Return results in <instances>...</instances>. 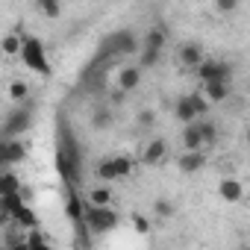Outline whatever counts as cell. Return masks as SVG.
<instances>
[{"label": "cell", "mask_w": 250, "mask_h": 250, "mask_svg": "<svg viewBox=\"0 0 250 250\" xmlns=\"http://www.w3.org/2000/svg\"><path fill=\"white\" fill-rule=\"evenodd\" d=\"M188 100H191V109H194L197 118H203V115L209 112V100H206L203 94H188Z\"/></svg>", "instance_id": "4dcf8cb0"}, {"label": "cell", "mask_w": 250, "mask_h": 250, "mask_svg": "<svg viewBox=\"0 0 250 250\" xmlns=\"http://www.w3.org/2000/svg\"><path fill=\"white\" fill-rule=\"evenodd\" d=\"M177 165H180L183 174H197V171H203V168H206V153H203V147H200V150H186V153L177 159Z\"/></svg>", "instance_id": "9c48e42d"}, {"label": "cell", "mask_w": 250, "mask_h": 250, "mask_svg": "<svg viewBox=\"0 0 250 250\" xmlns=\"http://www.w3.org/2000/svg\"><path fill=\"white\" fill-rule=\"evenodd\" d=\"M194 71H197L200 83H215V80L232 83V65L224 62V59H206V56H203V62H200Z\"/></svg>", "instance_id": "3957f363"}, {"label": "cell", "mask_w": 250, "mask_h": 250, "mask_svg": "<svg viewBox=\"0 0 250 250\" xmlns=\"http://www.w3.org/2000/svg\"><path fill=\"white\" fill-rule=\"evenodd\" d=\"M27 159V145L18 139H6V165H18Z\"/></svg>", "instance_id": "ac0fdd59"}, {"label": "cell", "mask_w": 250, "mask_h": 250, "mask_svg": "<svg viewBox=\"0 0 250 250\" xmlns=\"http://www.w3.org/2000/svg\"><path fill=\"white\" fill-rule=\"evenodd\" d=\"M177 62H180L183 68L194 71V68L203 62V47H200V44H194V42H186V44L177 50Z\"/></svg>", "instance_id": "8992f818"}, {"label": "cell", "mask_w": 250, "mask_h": 250, "mask_svg": "<svg viewBox=\"0 0 250 250\" xmlns=\"http://www.w3.org/2000/svg\"><path fill=\"white\" fill-rule=\"evenodd\" d=\"M112 124H115V115H112L106 106L94 109V115H91V127H94V130H109Z\"/></svg>", "instance_id": "7402d4cb"}, {"label": "cell", "mask_w": 250, "mask_h": 250, "mask_svg": "<svg viewBox=\"0 0 250 250\" xmlns=\"http://www.w3.org/2000/svg\"><path fill=\"white\" fill-rule=\"evenodd\" d=\"M24 247L44 250V247H50V238L42 232V227H30V229H24Z\"/></svg>", "instance_id": "e0dca14e"}, {"label": "cell", "mask_w": 250, "mask_h": 250, "mask_svg": "<svg viewBox=\"0 0 250 250\" xmlns=\"http://www.w3.org/2000/svg\"><path fill=\"white\" fill-rule=\"evenodd\" d=\"M215 9H218L221 15H232V12L238 9V0H215Z\"/></svg>", "instance_id": "d6a6232c"}, {"label": "cell", "mask_w": 250, "mask_h": 250, "mask_svg": "<svg viewBox=\"0 0 250 250\" xmlns=\"http://www.w3.org/2000/svg\"><path fill=\"white\" fill-rule=\"evenodd\" d=\"M6 94H9V100L18 106V103H27V97H30V83H24V80H12L9 83V88H6Z\"/></svg>", "instance_id": "d6986e66"}, {"label": "cell", "mask_w": 250, "mask_h": 250, "mask_svg": "<svg viewBox=\"0 0 250 250\" xmlns=\"http://www.w3.org/2000/svg\"><path fill=\"white\" fill-rule=\"evenodd\" d=\"M18 59H24V65H27L33 74H39V77H50V74H53V68H50V62H47V50H44L42 39H36V36H24V44H21Z\"/></svg>", "instance_id": "6da1fadb"}, {"label": "cell", "mask_w": 250, "mask_h": 250, "mask_svg": "<svg viewBox=\"0 0 250 250\" xmlns=\"http://www.w3.org/2000/svg\"><path fill=\"white\" fill-rule=\"evenodd\" d=\"M36 6H39L42 15H47V18H59V15H62V0H36Z\"/></svg>", "instance_id": "484cf974"}, {"label": "cell", "mask_w": 250, "mask_h": 250, "mask_svg": "<svg viewBox=\"0 0 250 250\" xmlns=\"http://www.w3.org/2000/svg\"><path fill=\"white\" fill-rule=\"evenodd\" d=\"M83 224H85L91 232L103 235V232H112V229L121 224V218H118V212H115L112 206H91V203H85V209H83Z\"/></svg>", "instance_id": "7a4b0ae2"}, {"label": "cell", "mask_w": 250, "mask_h": 250, "mask_svg": "<svg viewBox=\"0 0 250 250\" xmlns=\"http://www.w3.org/2000/svg\"><path fill=\"white\" fill-rule=\"evenodd\" d=\"M159 56H162V50H156V47H145V50H142V62H139V65H142V68H153V65L159 62Z\"/></svg>", "instance_id": "f546056e"}, {"label": "cell", "mask_w": 250, "mask_h": 250, "mask_svg": "<svg viewBox=\"0 0 250 250\" xmlns=\"http://www.w3.org/2000/svg\"><path fill=\"white\" fill-rule=\"evenodd\" d=\"M136 121H139L142 130H153V127H156V109H139Z\"/></svg>", "instance_id": "83f0119b"}, {"label": "cell", "mask_w": 250, "mask_h": 250, "mask_svg": "<svg viewBox=\"0 0 250 250\" xmlns=\"http://www.w3.org/2000/svg\"><path fill=\"white\" fill-rule=\"evenodd\" d=\"M12 224V215L6 212V209H0V229H3V227H9Z\"/></svg>", "instance_id": "836d02e7"}, {"label": "cell", "mask_w": 250, "mask_h": 250, "mask_svg": "<svg viewBox=\"0 0 250 250\" xmlns=\"http://www.w3.org/2000/svg\"><path fill=\"white\" fill-rule=\"evenodd\" d=\"M12 224H18L21 229H30V227H39V218H36V212L30 209V203H21V206L12 212Z\"/></svg>", "instance_id": "9a60e30c"}, {"label": "cell", "mask_w": 250, "mask_h": 250, "mask_svg": "<svg viewBox=\"0 0 250 250\" xmlns=\"http://www.w3.org/2000/svg\"><path fill=\"white\" fill-rule=\"evenodd\" d=\"M118 85H121V91H136V88L142 85V65H127V68H121Z\"/></svg>", "instance_id": "30bf717a"}, {"label": "cell", "mask_w": 250, "mask_h": 250, "mask_svg": "<svg viewBox=\"0 0 250 250\" xmlns=\"http://www.w3.org/2000/svg\"><path fill=\"white\" fill-rule=\"evenodd\" d=\"M130 221H133V227H136V232H139V235H147V232H150V221H147L145 215H139V212H136Z\"/></svg>", "instance_id": "1f68e13d"}, {"label": "cell", "mask_w": 250, "mask_h": 250, "mask_svg": "<svg viewBox=\"0 0 250 250\" xmlns=\"http://www.w3.org/2000/svg\"><path fill=\"white\" fill-rule=\"evenodd\" d=\"M174 118H177L180 124L197 121V115H194V109H191V100H188V97H180V100L174 103Z\"/></svg>", "instance_id": "44dd1931"}, {"label": "cell", "mask_w": 250, "mask_h": 250, "mask_svg": "<svg viewBox=\"0 0 250 250\" xmlns=\"http://www.w3.org/2000/svg\"><path fill=\"white\" fill-rule=\"evenodd\" d=\"M30 124H33V112L27 106L18 103V109H12L3 121V127H0V136H6V139H15L18 133H27L30 130Z\"/></svg>", "instance_id": "277c9868"}, {"label": "cell", "mask_w": 250, "mask_h": 250, "mask_svg": "<svg viewBox=\"0 0 250 250\" xmlns=\"http://www.w3.org/2000/svg\"><path fill=\"white\" fill-rule=\"evenodd\" d=\"M218 194H221L224 203H241L244 186H241V180H235V177H224V180L218 183Z\"/></svg>", "instance_id": "ba28073f"}, {"label": "cell", "mask_w": 250, "mask_h": 250, "mask_svg": "<svg viewBox=\"0 0 250 250\" xmlns=\"http://www.w3.org/2000/svg\"><path fill=\"white\" fill-rule=\"evenodd\" d=\"M6 191H21V180L12 171H0V194H6Z\"/></svg>", "instance_id": "cb8c5ba5"}, {"label": "cell", "mask_w": 250, "mask_h": 250, "mask_svg": "<svg viewBox=\"0 0 250 250\" xmlns=\"http://www.w3.org/2000/svg\"><path fill=\"white\" fill-rule=\"evenodd\" d=\"M183 147H186V150H200V147H203V139H200V130H197V121L183 124Z\"/></svg>", "instance_id": "5bb4252c"}, {"label": "cell", "mask_w": 250, "mask_h": 250, "mask_svg": "<svg viewBox=\"0 0 250 250\" xmlns=\"http://www.w3.org/2000/svg\"><path fill=\"white\" fill-rule=\"evenodd\" d=\"M0 165H6V136H0Z\"/></svg>", "instance_id": "e575fe53"}, {"label": "cell", "mask_w": 250, "mask_h": 250, "mask_svg": "<svg viewBox=\"0 0 250 250\" xmlns=\"http://www.w3.org/2000/svg\"><path fill=\"white\" fill-rule=\"evenodd\" d=\"M232 94V83H224V80H215V83H203V97L212 103H227Z\"/></svg>", "instance_id": "52a82bcc"}, {"label": "cell", "mask_w": 250, "mask_h": 250, "mask_svg": "<svg viewBox=\"0 0 250 250\" xmlns=\"http://www.w3.org/2000/svg\"><path fill=\"white\" fill-rule=\"evenodd\" d=\"M112 162H115V171H118V180H127V177L133 174V168H136V162H133L130 156H112Z\"/></svg>", "instance_id": "d4e9b609"}, {"label": "cell", "mask_w": 250, "mask_h": 250, "mask_svg": "<svg viewBox=\"0 0 250 250\" xmlns=\"http://www.w3.org/2000/svg\"><path fill=\"white\" fill-rule=\"evenodd\" d=\"M21 44H24V36L21 33H6L3 39H0V53L9 56V59H15L21 53Z\"/></svg>", "instance_id": "2e32d148"}, {"label": "cell", "mask_w": 250, "mask_h": 250, "mask_svg": "<svg viewBox=\"0 0 250 250\" xmlns=\"http://www.w3.org/2000/svg\"><path fill=\"white\" fill-rule=\"evenodd\" d=\"M112 200H115V194H112V188L106 183L85 191V203H91V206H112Z\"/></svg>", "instance_id": "7c38bea8"}, {"label": "cell", "mask_w": 250, "mask_h": 250, "mask_svg": "<svg viewBox=\"0 0 250 250\" xmlns=\"http://www.w3.org/2000/svg\"><path fill=\"white\" fill-rule=\"evenodd\" d=\"M94 177H97L100 183H112V180H118V171H115L112 156H106V159H100V162L94 165Z\"/></svg>", "instance_id": "ffe728a7"}, {"label": "cell", "mask_w": 250, "mask_h": 250, "mask_svg": "<svg viewBox=\"0 0 250 250\" xmlns=\"http://www.w3.org/2000/svg\"><path fill=\"white\" fill-rule=\"evenodd\" d=\"M83 209H85V200L74 191V186H68V197H65V212L74 224H83Z\"/></svg>", "instance_id": "8fae6325"}, {"label": "cell", "mask_w": 250, "mask_h": 250, "mask_svg": "<svg viewBox=\"0 0 250 250\" xmlns=\"http://www.w3.org/2000/svg\"><path fill=\"white\" fill-rule=\"evenodd\" d=\"M139 159H142V165H150V168H153V165H162V162L168 159V142H165V139H150V142L142 147V156H139Z\"/></svg>", "instance_id": "5b68a950"}, {"label": "cell", "mask_w": 250, "mask_h": 250, "mask_svg": "<svg viewBox=\"0 0 250 250\" xmlns=\"http://www.w3.org/2000/svg\"><path fill=\"white\" fill-rule=\"evenodd\" d=\"M109 47H112L115 53H133V50H136L139 44H136L133 33H127V30H121V33L109 36Z\"/></svg>", "instance_id": "4fadbf2b"}, {"label": "cell", "mask_w": 250, "mask_h": 250, "mask_svg": "<svg viewBox=\"0 0 250 250\" xmlns=\"http://www.w3.org/2000/svg\"><path fill=\"white\" fill-rule=\"evenodd\" d=\"M197 130H200V139H203V147L206 145H212L215 139H218V127L212 121H197Z\"/></svg>", "instance_id": "4316f807"}, {"label": "cell", "mask_w": 250, "mask_h": 250, "mask_svg": "<svg viewBox=\"0 0 250 250\" xmlns=\"http://www.w3.org/2000/svg\"><path fill=\"white\" fill-rule=\"evenodd\" d=\"M165 39H168L165 27H150L147 36H145V47H156V50H162V47H165Z\"/></svg>", "instance_id": "603a6c76"}, {"label": "cell", "mask_w": 250, "mask_h": 250, "mask_svg": "<svg viewBox=\"0 0 250 250\" xmlns=\"http://www.w3.org/2000/svg\"><path fill=\"white\" fill-rule=\"evenodd\" d=\"M153 212H156V218H174V212H177V206L168 200V197H159L156 203H153Z\"/></svg>", "instance_id": "f1b7e54d"}]
</instances>
